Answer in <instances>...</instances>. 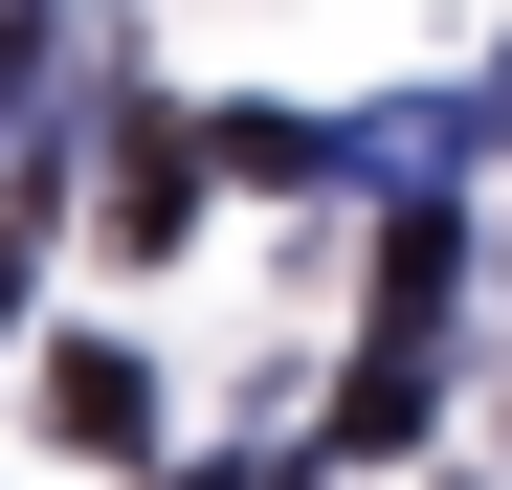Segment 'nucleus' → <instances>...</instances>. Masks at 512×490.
<instances>
[{
    "label": "nucleus",
    "instance_id": "f257e3e1",
    "mask_svg": "<svg viewBox=\"0 0 512 490\" xmlns=\"http://www.w3.org/2000/svg\"><path fill=\"white\" fill-rule=\"evenodd\" d=\"M45 424H67V446H134V424H156V379H134V357H67V379H45Z\"/></svg>",
    "mask_w": 512,
    "mask_h": 490
}]
</instances>
